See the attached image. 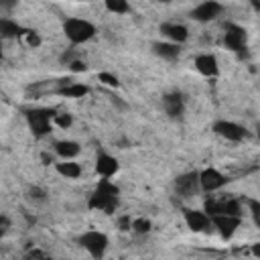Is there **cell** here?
Instances as JSON below:
<instances>
[{
    "instance_id": "obj_14",
    "label": "cell",
    "mask_w": 260,
    "mask_h": 260,
    "mask_svg": "<svg viewBox=\"0 0 260 260\" xmlns=\"http://www.w3.org/2000/svg\"><path fill=\"white\" fill-rule=\"evenodd\" d=\"M195 69L203 75V77H217L219 75V63L217 57L211 53H201L195 57Z\"/></svg>"
},
{
    "instance_id": "obj_25",
    "label": "cell",
    "mask_w": 260,
    "mask_h": 260,
    "mask_svg": "<svg viewBox=\"0 0 260 260\" xmlns=\"http://www.w3.org/2000/svg\"><path fill=\"white\" fill-rule=\"evenodd\" d=\"M248 209H250V215L256 228H260V199H248Z\"/></svg>"
},
{
    "instance_id": "obj_8",
    "label": "cell",
    "mask_w": 260,
    "mask_h": 260,
    "mask_svg": "<svg viewBox=\"0 0 260 260\" xmlns=\"http://www.w3.org/2000/svg\"><path fill=\"white\" fill-rule=\"evenodd\" d=\"M175 191L181 197H193L201 191V183H199V173L197 171H189L183 173L175 179Z\"/></svg>"
},
{
    "instance_id": "obj_1",
    "label": "cell",
    "mask_w": 260,
    "mask_h": 260,
    "mask_svg": "<svg viewBox=\"0 0 260 260\" xmlns=\"http://www.w3.org/2000/svg\"><path fill=\"white\" fill-rule=\"evenodd\" d=\"M118 197H120V189L118 185H114L110 179H100L98 185L93 187L89 199H87V207L89 209H98L104 213H114L118 207Z\"/></svg>"
},
{
    "instance_id": "obj_5",
    "label": "cell",
    "mask_w": 260,
    "mask_h": 260,
    "mask_svg": "<svg viewBox=\"0 0 260 260\" xmlns=\"http://www.w3.org/2000/svg\"><path fill=\"white\" fill-rule=\"evenodd\" d=\"M203 209L205 213L211 217V215H217V213H228V215H242V203L234 197H223V199H205L203 203Z\"/></svg>"
},
{
    "instance_id": "obj_9",
    "label": "cell",
    "mask_w": 260,
    "mask_h": 260,
    "mask_svg": "<svg viewBox=\"0 0 260 260\" xmlns=\"http://www.w3.org/2000/svg\"><path fill=\"white\" fill-rule=\"evenodd\" d=\"M240 223H242V215H228V213L211 215V225L219 232V236L223 240H230L238 232Z\"/></svg>"
},
{
    "instance_id": "obj_22",
    "label": "cell",
    "mask_w": 260,
    "mask_h": 260,
    "mask_svg": "<svg viewBox=\"0 0 260 260\" xmlns=\"http://www.w3.org/2000/svg\"><path fill=\"white\" fill-rule=\"evenodd\" d=\"M104 6H106L112 14H128V12H130L128 0H104Z\"/></svg>"
},
{
    "instance_id": "obj_18",
    "label": "cell",
    "mask_w": 260,
    "mask_h": 260,
    "mask_svg": "<svg viewBox=\"0 0 260 260\" xmlns=\"http://www.w3.org/2000/svg\"><path fill=\"white\" fill-rule=\"evenodd\" d=\"M152 51H154V55H158L160 59L175 61V59L181 55V45H179V43H173V41H154V43H152Z\"/></svg>"
},
{
    "instance_id": "obj_26",
    "label": "cell",
    "mask_w": 260,
    "mask_h": 260,
    "mask_svg": "<svg viewBox=\"0 0 260 260\" xmlns=\"http://www.w3.org/2000/svg\"><path fill=\"white\" fill-rule=\"evenodd\" d=\"M98 79H100L104 85H108V87H120L118 77H116V75H112V73H108V71H102V73L98 75Z\"/></svg>"
},
{
    "instance_id": "obj_31",
    "label": "cell",
    "mask_w": 260,
    "mask_h": 260,
    "mask_svg": "<svg viewBox=\"0 0 260 260\" xmlns=\"http://www.w3.org/2000/svg\"><path fill=\"white\" fill-rule=\"evenodd\" d=\"M8 230H10V219L6 215H0V236H6Z\"/></svg>"
},
{
    "instance_id": "obj_21",
    "label": "cell",
    "mask_w": 260,
    "mask_h": 260,
    "mask_svg": "<svg viewBox=\"0 0 260 260\" xmlns=\"http://www.w3.org/2000/svg\"><path fill=\"white\" fill-rule=\"evenodd\" d=\"M55 171L65 179H77L81 175V165L73 162V158H61V162H55Z\"/></svg>"
},
{
    "instance_id": "obj_6",
    "label": "cell",
    "mask_w": 260,
    "mask_h": 260,
    "mask_svg": "<svg viewBox=\"0 0 260 260\" xmlns=\"http://www.w3.org/2000/svg\"><path fill=\"white\" fill-rule=\"evenodd\" d=\"M246 41H248V32L244 26H240L236 22L225 24V30H223V47L225 49L240 53L242 49H246Z\"/></svg>"
},
{
    "instance_id": "obj_17",
    "label": "cell",
    "mask_w": 260,
    "mask_h": 260,
    "mask_svg": "<svg viewBox=\"0 0 260 260\" xmlns=\"http://www.w3.org/2000/svg\"><path fill=\"white\" fill-rule=\"evenodd\" d=\"M160 32L169 41L179 43V45H183L189 39V28L185 24H179V22H165V24H160Z\"/></svg>"
},
{
    "instance_id": "obj_28",
    "label": "cell",
    "mask_w": 260,
    "mask_h": 260,
    "mask_svg": "<svg viewBox=\"0 0 260 260\" xmlns=\"http://www.w3.org/2000/svg\"><path fill=\"white\" fill-rule=\"evenodd\" d=\"M24 39H26V45H28V47H32V49L41 47V37H39V32H37V30H26Z\"/></svg>"
},
{
    "instance_id": "obj_27",
    "label": "cell",
    "mask_w": 260,
    "mask_h": 260,
    "mask_svg": "<svg viewBox=\"0 0 260 260\" xmlns=\"http://www.w3.org/2000/svg\"><path fill=\"white\" fill-rule=\"evenodd\" d=\"M28 197H30L32 201H45V199H47V191H45L43 187H37V185H35V187L28 189Z\"/></svg>"
},
{
    "instance_id": "obj_39",
    "label": "cell",
    "mask_w": 260,
    "mask_h": 260,
    "mask_svg": "<svg viewBox=\"0 0 260 260\" xmlns=\"http://www.w3.org/2000/svg\"><path fill=\"white\" fill-rule=\"evenodd\" d=\"M160 2H165V4H167V2H171V0H160Z\"/></svg>"
},
{
    "instance_id": "obj_32",
    "label": "cell",
    "mask_w": 260,
    "mask_h": 260,
    "mask_svg": "<svg viewBox=\"0 0 260 260\" xmlns=\"http://www.w3.org/2000/svg\"><path fill=\"white\" fill-rule=\"evenodd\" d=\"M26 258H49V254L35 248V250H28V252H26Z\"/></svg>"
},
{
    "instance_id": "obj_34",
    "label": "cell",
    "mask_w": 260,
    "mask_h": 260,
    "mask_svg": "<svg viewBox=\"0 0 260 260\" xmlns=\"http://www.w3.org/2000/svg\"><path fill=\"white\" fill-rule=\"evenodd\" d=\"M41 158H43V165H51V162H53V156H51V154H47V152H43V154H41Z\"/></svg>"
},
{
    "instance_id": "obj_19",
    "label": "cell",
    "mask_w": 260,
    "mask_h": 260,
    "mask_svg": "<svg viewBox=\"0 0 260 260\" xmlns=\"http://www.w3.org/2000/svg\"><path fill=\"white\" fill-rule=\"evenodd\" d=\"M28 28L20 26L16 20H10V18H2L0 20V35L4 39H18V37H24Z\"/></svg>"
},
{
    "instance_id": "obj_24",
    "label": "cell",
    "mask_w": 260,
    "mask_h": 260,
    "mask_svg": "<svg viewBox=\"0 0 260 260\" xmlns=\"http://www.w3.org/2000/svg\"><path fill=\"white\" fill-rule=\"evenodd\" d=\"M150 219H146V217H136V219H132V232H136V234H148L150 232Z\"/></svg>"
},
{
    "instance_id": "obj_3",
    "label": "cell",
    "mask_w": 260,
    "mask_h": 260,
    "mask_svg": "<svg viewBox=\"0 0 260 260\" xmlns=\"http://www.w3.org/2000/svg\"><path fill=\"white\" fill-rule=\"evenodd\" d=\"M63 32H65V37H67V41L71 45H83L89 39H93L95 26L89 20H85V18L71 16V18H67L63 22Z\"/></svg>"
},
{
    "instance_id": "obj_7",
    "label": "cell",
    "mask_w": 260,
    "mask_h": 260,
    "mask_svg": "<svg viewBox=\"0 0 260 260\" xmlns=\"http://www.w3.org/2000/svg\"><path fill=\"white\" fill-rule=\"evenodd\" d=\"M213 132L217 136H221L223 140H230V142H242L248 136V130L244 126H240L238 122H232V120H217L213 124Z\"/></svg>"
},
{
    "instance_id": "obj_12",
    "label": "cell",
    "mask_w": 260,
    "mask_h": 260,
    "mask_svg": "<svg viewBox=\"0 0 260 260\" xmlns=\"http://www.w3.org/2000/svg\"><path fill=\"white\" fill-rule=\"evenodd\" d=\"M183 219L187 223V228L191 232H207L211 228V217L205 213V209H191V207H185L183 209Z\"/></svg>"
},
{
    "instance_id": "obj_4",
    "label": "cell",
    "mask_w": 260,
    "mask_h": 260,
    "mask_svg": "<svg viewBox=\"0 0 260 260\" xmlns=\"http://www.w3.org/2000/svg\"><path fill=\"white\" fill-rule=\"evenodd\" d=\"M79 244L89 252L91 258H104L106 250H108V236L104 232H98V230H87L79 236Z\"/></svg>"
},
{
    "instance_id": "obj_37",
    "label": "cell",
    "mask_w": 260,
    "mask_h": 260,
    "mask_svg": "<svg viewBox=\"0 0 260 260\" xmlns=\"http://www.w3.org/2000/svg\"><path fill=\"white\" fill-rule=\"evenodd\" d=\"M71 2H87V0H71Z\"/></svg>"
},
{
    "instance_id": "obj_33",
    "label": "cell",
    "mask_w": 260,
    "mask_h": 260,
    "mask_svg": "<svg viewBox=\"0 0 260 260\" xmlns=\"http://www.w3.org/2000/svg\"><path fill=\"white\" fill-rule=\"evenodd\" d=\"M16 4H18V0H0V6L4 10H12V8H16Z\"/></svg>"
},
{
    "instance_id": "obj_36",
    "label": "cell",
    "mask_w": 260,
    "mask_h": 260,
    "mask_svg": "<svg viewBox=\"0 0 260 260\" xmlns=\"http://www.w3.org/2000/svg\"><path fill=\"white\" fill-rule=\"evenodd\" d=\"M252 2V6H254V10H260V0H250Z\"/></svg>"
},
{
    "instance_id": "obj_38",
    "label": "cell",
    "mask_w": 260,
    "mask_h": 260,
    "mask_svg": "<svg viewBox=\"0 0 260 260\" xmlns=\"http://www.w3.org/2000/svg\"><path fill=\"white\" fill-rule=\"evenodd\" d=\"M258 140H260V126H258Z\"/></svg>"
},
{
    "instance_id": "obj_35",
    "label": "cell",
    "mask_w": 260,
    "mask_h": 260,
    "mask_svg": "<svg viewBox=\"0 0 260 260\" xmlns=\"http://www.w3.org/2000/svg\"><path fill=\"white\" fill-rule=\"evenodd\" d=\"M250 252H252L254 256H260V242H256V244H252V248H250Z\"/></svg>"
},
{
    "instance_id": "obj_10",
    "label": "cell",
    "mask_w": 260,
    "mask_h": 260,
    "mask_svg": "<svg viewBox=\"0 0 260 260\" xmlns=\"http://www.w3.org/2000/svg\"><path fill=\"white\" fill-rule=\"evenodd\" d=\"M221 10H223V6L217 0H203L201 4H197L191 10V18L197 22H211L221 14Z\"/></svg>"
},
{
    "instance_id": "obj_20",
    "label": "cell",
    "mask_w": 260,
    "mask_h": 260,
    "mask_svg": "<svg viewBox=\"0 0 260 260\" xmlns=\"http://www.w3.org/2000/svg\"><path fill=\"white\" fill-rule=\"evenodd\" d=\"M53 146L59 158H75L81 152V146L75 140H57Z\"/></svg>"
},
{
    "instance_id": "obj_16",
    "label": "cell",
    "mask_w": 260,
    "mask_h": 260,
    "mask_svg": "<svg viewBox=\"0 0 260 260\" xmlns=\"http://www.w3.org/2000/svg\"><path fill=\"white\" fill-rule=\"evenodd\" d=\"M57 93L63 95V98H83L89 93V87L85 83H77V81H71V79H59V87H57Z\"/></svg>"
},
{
    "instance_id": "obj_23",
    "label": "cell",
    "mask_w": 260,
    "mask_h": 260,
    "mask_svg": "<svg viewBox=\"0 0 260 260\" xmlns=\"http://www.w3.org/2000/svg\"><path fill=\"white\" fill-rule=\"evenodd\" d=\"M53 124L59 126V128H63V130H67V128L73 124V116H71L69 112H55Z\"/></svg>"
},
{
    "instance_id": "obj_2",
    "label": "cell",
    "mask_w": 260,
    "mask_h": 260,
    "mask_svg": "<svg viewBox=\"0 0 260 260\" xmlns=\"http://www.w3.org/2000/svg\"><path fill=\"white\" fill-rule=\"evenodd\" d=\"M55 112L57 110H49V108H30V110H24V118L28 122V128L32 132L35 138H45L51 134V128H53V118H55Z\"/></svg>"
},
{
    "instance_id": "obj_13",
    "label": "cell",
    "mask_w": 260,
    "mask_h": 260,
    "mask_svg": "<svg viewBox=\"0 0 260 260\" xmlns=\"http://www.w3.org/2000/svg\"><path fill=\"white\" fill-rule=\"evenodd\" d=\"M162 108L169 114V118H181L185 112V98L181 91H169L162 95Z\"/></svg>"
},
{
    "instance_id": "obj_11",
    "label": "cell",
    "mask_w": 260,
    "mask_h": 260,
    "mask_svg": "<svg viewBox=\"0 0 260 260\" xmlns=\"http://www.w3.org/2000/svg\"><path fill=\"white\" fill-rule=\"evenodd\" d=\"M199 183H201V191L213 193V191L221 189V187L228 183V179H225V175H223L221 171H217L215 167H207V169H203V171L199 173Z\"/></svg>"
},
{
    "instance_id": "obj_30",
    "label": "cell",
    "mask_w": 260,
    "mask_h": 260,
    "mask_svg": "<svg viewBox=\"0 0 260 260\" xmlns=\"http://www.w3.org/2000/svg\"><path fill=\"white\" fill-rule=\"evenodd\" d=\"M118 228H120L122 232L132 230V219H130V215H122V217L118 219Z\"/></svg>"
},
{
    "instance_id": "obj_29",
    "label": "cell",
    "mask_w": 260,
    "mask_h": 260,
    "mask_svg": "<svg viewBox=\"0 0 260 260\" xmlns=\"http://www.w3.org/2000/svg\"><path fill=\"white\" fill-rule=\"evenodd\" d=\"M67 65H69V69H71L73 73H83V71H87V65H85L81 59H73V61H69Z\"/></svg>"
},
{
    "instance_id": "obj_15",
    "label": "cell",
    "mask_w": 260,
    "mask_h": 260,
    "mask_svg": "<svg viewBox=\"0 0 260 260\" xmlns=\"http://www.w3.org/2000/svg\"><path fill=\"white\" fill-rule=\"evenodd\" d=\"M118 169H120V162H118L116 156H112V154H108V152H100V154L95 156V173H98L100 177L110 179V177H114V175L118 173Z\"/></svg>"
}]
</instances>
